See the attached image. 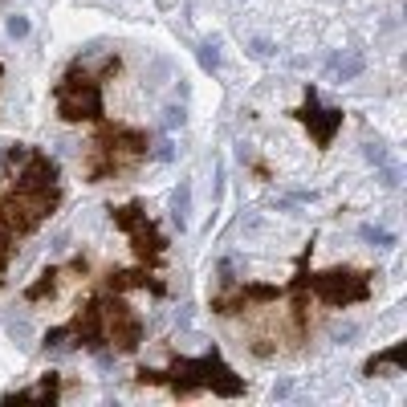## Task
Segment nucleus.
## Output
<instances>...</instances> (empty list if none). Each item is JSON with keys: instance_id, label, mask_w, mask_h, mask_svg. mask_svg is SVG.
<instances>
[{"instance_id": "f257e3e1", "label": "nucleus", "mask_w": 407, "mask_h": 407, "mask_svg": "<svg viewBox=\"0 0 407 407\" xmlns=\"http://www.w3.org/2000/svg\"><path fill=\"white\" fill-rule=\"evenodd\" d=\"M139 383H163L175 395H192V391H212V395H244V379H237L216 350L200 359H179L171 371H139Z\"/></svg>"}, {"instance_id": "f03ea898", "label": "nucleus", "mask_w": 407, "mask_h": 407, "mask_svg": "<svg viewBox=\"0 0 407 407\" xmlns=\"http://www.w3.org/2000/svg\"><path fill=\"white\" fill-rule=\"evenodd\" d=\"M297 114L313 126V139H318L322 147L330 143V139H334V131L342 126V110H318V94H313V90L306 94V110H297Z\"/></svg>"}, {"instance_id": "7ed1b4c3", "label": "nucleus", "mask_w": 407, "mask_h": 407, "mask_svg": "<svg viewBox=\"0 0 407 407\" xmlns=\"http://www.w3.org/2000/svg\"><path fill=\"white\" fill-rule=\"evenodd\" d=\"M57 395H61L57 375H45L37 387H24V391H17V399H57Z\"/></svg>"}, {"instance_id": "20e7f679", "label": "nucleus", "mask_w": 407, "mask_h": 407, "mask_svg": "<svg viewBox=\"0 0 407 407\" xmlns=\"http://www.w3.org/2000/svg\"><path fill=\"white\" fill-rule=\"evenodd\" d=\"M326 70H334L338 73V82H350V77H359L362 73V57L359 53H355V57H330V61H326Z\"/></svg>"}, {"instance_id": "39448f33", "label": "nucleus", "mask_w": 407, "mask_h": 407, "mask_svg": "<svg viewBox=\"0 0 407 407\" xmlns=\"http://www.w3.org/2000/svg\"><path fill=\"white\" fill-rule=\"evenodd\" d=\"M188 208H192V184L184 179V184L175 188V200H171V216H175V224H179V228L188 224Z\"/></svg>"}, {"instance_id": "423d86ee", "label": "nucleus", "mask_w": 407, "mask_h": 407, "mask_svg": "<svg viewBox=\"0 0 407 407\" xmlns=\"http://www.w3.org/2000/svg\"><path fill=\"white\" fill-rule=\"evenodd\" d=\"M359 237L367 240V244H375V249H395L399 240H395V232H387L383 224H362Z\"/></svg>"}, {"instance_id": "0eeeda50", "label": "nucleus", "mask_w": 407, "mask_h": 407, "mask_svg": "<svg viewBox=\"0 0 407 407\" xmlns=\"http://www.w3.org/2000/svg\"><path fill=\"white\" fill-rule=\"evenodd\" d=\"M200 70L204 73L220 70V45H216V41H204V45H200Z\"/></svg>"}, {"instance_id": "6e6552de", "label": "nucleus", "mask_w": 407, "mask_h": 407, "mask_svg": "<svg viewBox=\"0 0 407 407\" xmlns=\"http://www.w3.org/2000/svg\"><path fill=\"white\" fill-rule=\"evenodd\" d=\"M4 29H8V37H13V41H21V37H29V29H33V24H29V17L13 13V17L4 21Z\"/></svg>"}, {"instance_id": "1a4fd4ad", "label": "nucleus", "mask_w": 407, "mask_h": 407, "mask_svg": "<svg viewBox=\"0 0 407 407\" xmlns=\"http://www.w3.org/2000/svg\"><path fill=\"white\" fill-rule=\"evenodd\" d=\"M379 184H383V188H399V168H395L391 159L379 163Z\"/></svg>"}, {"instance_id": "9d476101", "label": "nucleus", "mask_w": 407, "mask_h": 407, "mask_svg": "<svg viewBox=\"0 0 407 407\" xmlns=\"http://www.w3.org/2000/svg\"><path fill=\"white\" fill-rule=\"evenodd\" d=\"M249 53H253V57H273V41H269V37H253V41H249Z\"/></svg>"}, {"instance_id": "9b49d317", "label": "nucleus", "mask_w": 407, "mask_h": 407, "mask_svg": "<svg viewBox=\"0 0 407 407\" xmlns=\"http://www.w3.org/2000/svg\"><path fill=\"white\" fill-rule=\"evenodd\" d=\"M163 114H168V119H163V126H168V131H175V126H184V106H168Z\"/></svg>"}, {"instance_id": "f8f14e48", "label": "nucleus", "mask_w": 407, "mask_h": 407, "mask_svg": "<svg viewBox=\"0 0 407 407\" xmlns=\"http://www.w3.org/2000/svg\"><path fill=\"white\" fill-rule=\"evenodd\" d=\"M367 159L379 168V163H387V151H383V143H367Z\"/></svg>"}, {"instance_id": "ddd939ff", "label": "nucleus", "mask_w": 407, "mask_h": 407, "mask_svg": "<svg viewBox=\"0 0 407 407\" xmlns=\"http://www.w3.org/2000/svg\"><path fill=\"white\" fill-rule=\"evenodd\" d=\"M151 155H155V159H159V163H171V159H175V151H171V139H163V143L155 147V151H151Z\"/></svg>"}, {"instance_id": "4468645a", "label": "nucleus", "mask_w": 407, "mask_h": 407, "mask_svg": "<svg viewBox=\"0 0 407 407\" xmlns=\"http://www.w3.org/2000/svg\"><path fill=\"white\" fill-rule=\"evenodd\" d=\"M355 334H359L355 326H342V330H334V338H338V342H346V338H355Z\"/></svg>"}, {"instance_id": "2eb2a0df", "label": "nucleus", "mask_w": 407, "mask_h": 407, "mask_svg": "<svg viewBox=\"0 0 407 407\" xmlns=\"http://www.w3.org/2000/svg\"><path fill=\"white\" fill-rule=\"evenodd\" d=\"M0 77H4V70H0Z\"/></svg>"}]
</instances>
